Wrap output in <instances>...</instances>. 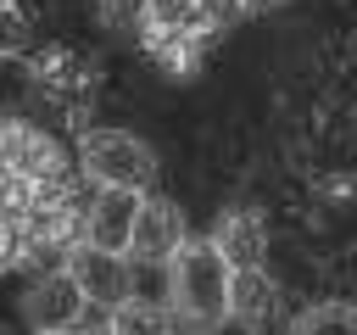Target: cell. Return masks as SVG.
Masks as SVG:
<instances>
[{
  "label": "cell",
  "mask_w": 357,
  "mask_h": 335,
  "mask_svg": "<svg viewBox=\"0 0 357 335\" xmlns=\"http://www.w3.org/2000/svg\"><path fill=\"white\" fill-rule=\"evenodd\" d=\"M223 296H229V262L212 240H178V251L167 257V302H173V324H223Z\"/></svg>",
  "instance_id": "6da1fadb"
},
{
  "label": "cell",
  "mask_w": 357,
  "mask_h": 335,
  "mask_svg": "<svg viewBox=\"0 0 357 335\" xmlns=\"http://www.w3.org/2000/svg\"><path fill=\"white\" fill-rule=\"evenodd\" d=\"M78 168L95 184H128V190H151L162 173L156 151L128 128H78Z\"/></svg>",
  "instance_id": "7a4b0ae2"
},
{
  "label": "cell",
  "mask_w": 357,
  "mask_h": 335,
  "mask_svg": "<svg viewBox=\"0 0 357 335\" xmlns=\"http://www.w3.org/2000/svg\"><path fill=\"white\" fill-rule=\"evenodd\" d=\"M0 184L56 190V184H73V168H67L61 145H56L45 128L11 117V123H0Z\"/></svg>",
  "instance_id": "3957f363"
},
{
  "label": "cell",
  "mask_w": 357,
  "mask_h": 335,
  "mask_svg": "<svg viewBox=\"0 0 357 335\" xmlns=\"http://www.w3.org/2000/svg\"><path fill=\"white\" fill-rule=\"evenodd\" d=\"M84 290H78V279L67 274V268H45L33 285H28V296H22V324L28 329H78L84 324Z\"/></svg>",
  "instance_id": "277c9868"
},
{
  "label": "cell",
  "mask_w": 357,
  "mask_h": 335,
  "mask_svg": "<svg viewBox=\"0 0 357 335\" xmlns=\"http://www.w3.org/2000/svg\"><path fill=\"white\" fill-rule=\"evenodd\" d=\"M61 268L78 279V290H84V302H89V307H112V302H123V296H128V257H123V251H106V246L78 240V246L67 251V262H61Z\"/></svg>",
  "instance_id": "5b68a950"
},
{
  "label": "cell",
  "mask_w": 357,
  "mask_h": 335,
  "mask_svg": "<svg viewBox=\"0 0 357 335\" xmlns=\"http://www.w3.org/2000/svg\"><path fill=\"white\" fill-rule=\"evenodd\" d=\"M178 240H184V212L173 201H162V195H151V201L139 195L134 229H128V246L123 251H134V262H167L178 251Z\"/></svg>",
  "instance_id": "8992f818"
},
{
  "label": "cell",
  "mask_w": 357,
  "mask_h": 335,
  "mask_svg": "<svg viewBox=\"0 0 357 335\" xmlns=\"http://www.w3.org/2000/svg\"><path fill=\"white\" fill-rule=\"evenodd\" d=\"M145 190H128V184H100L84 207V240L89 246H106V251H123L128 246V229H134V207H139Z\"/></svg>",
  "instance_id": "52a82bcc"
},
{
  "label": "cell",
  "mask_w": 357,
  "mask_h": 335,
  "mask_svg": "<svg viewBox=\"0 0 357 335\" xmlns=\"http://www.w3.org/2000/svg\"><path fill=\"white\" fill-rule=\"evenodd\" d=\"M39 67V95H50V100H61L67 112H73V123L78 128H89L78 112H84V100L95 95V67L78 56V50H50L45 61H33Z\"/></svg>",
  "instance_id": "ba28073f"
},
{
  "label": "cell",
  "mask_w": 357,
  "mask_h": 335,
  "mask_svg": "<svg viewBox=\"0 0 357 335\" xmlns=\"http://www.w3.org/2000/svg\"><path fill=\"white\" fill-rule=\"evenodd\" d=\"M273 279L257 268V262H245V268H229V296H223V318H234V324H245V329H262L268 318H273Z\"/></svg>",
  "instance_id": "9c48e42d"
},
{
  "label": "cell",
  "mask_w": 357,
  "mask_h": 335,
  "mask_svg": "<svg viewBox=\"0 0 357 335\" xmlns=\"http://www.w3.org/2000/svg\"><path fill=\"white\" fill-rule=\"evenodd\" d=\"M212 246L223 251L229 268H245V262H262V246H268V229L251 207H234L212 223Z\"/></svg>",
  "instance_id": "30bf717a"
},
{
  "label": "cell",
  "mask_w": 357,
  "mask_h": 335,
  "mask_svg": "<svg viewBox=\"0 0 357 335\" xmlns=\"http://www.w3.org/2000/svg\"><path fill=\"white\" fill-rule=\"evenodd\" d=\"M223 28H184V34H162V39H145V50L173 73V78H190L201 61H206V50H212V39H218Z\"/></svg>",
  "instance_id": "8fae6325"
},
{
  "label": "cell",
  "mask_w": 357,
  "mask_h": 335,
  "mask_svg": "<svg viewBox=\"0 0 357 335\" xmlns=\"http://www.w3.org/2000/svg\"><path fill=\"white\" fill-rule=\"evenodd\" d=\"M134 28H139V39H162V34L206 28V17H201V6H195V0H145V6H139V17H134ZM212 28H218V22H212Z\"/></svg>",
  "instance_id": "7c38bea8"
},
{
  "label": "cell",
  "mask_w": 357,
  "mask_h": 335,
  "mask_svg": "<svg viewBox=\"0 0 357 335\" xmlns=\"http://www.w3.org/2000/svg\"><path fill=\"white\" fill-rule=\"evenodd\" d=\"M39 100V67L17 56H0V117H22Z\"/></svg>",
  "instance_id": "4fadbf2b"
},
{
  "label": "cell",
  "mask_w": 357,
  "mask_h": 335,
  "mask_svg": "<svg viewBox=\"0 0 357 335\" xmlns=\"http://www.w3.org/2000/svg\"><path fill=\"white\" fill-rule=\"evenodd\" d=\"M106 324H112V329H167V324H173V313L151 307L145 296H123V302H112V307H106Z\"/></svg>",
  "instance_id": "5bb4252c"
},
{
  "label": "cell",
  "mask_w": 357,
  "mask_h": 335,
  "mask_svg": "<svg viewBox=\"0 0 357 335\" xmlns=\"http://www.w3.org/2000/svg\"><path fill=\"white\" fill-rule=\"evenodd\" d=\"M357 324V313L346 307V302H318V307H307L290 329H351Z\"/></svg>",
  "instance_id": "9a60e30c"
},
{
  "label": "cell",
  "mask_w": 357,
  "mask_h": 335,
  "mask_svg": "<svg viewBox=\"0 0 357 335\" xmlns=\"http://www.w3.org/2000/svg\"><path fill=\"white\" fill-rule=\"evenodd\" d=\"M17 50H28V17L11 0H0V56H17Z\"/></svg>",
  "instance_id": "2e32d148"
},
{
  "label": "cell",
  "mask_w": 357,
  "mask_h": 335,
  "mask_svg": "<svg viewBox=\"0 0 357 335\" xmlns=\"http://www.w3.org/2000/svg\"><path fill=\"white\" fill-rule=\"evenodd\" d=\"M139 6H145V0H100V22H106V28H134Z\"/></svg>",
  "instance_id": "e0dca14e"
},
{
  "label": "cell",
  "mask_w": 357,
  "mask_h": 335,
  "mask_svg": "<svg viewBox=\"0 0 357 335\" xmlns=\"http://www.w3.org/2000/svg\"><path fill=\"white\" fill-rule=\"evenodd\" d=\"M195 6H201V17H206V22H218V28H234V22L245 17V11H240V0H195Z\"/></svg>",
  "instance_id": "ac0fdd59"
},
{
  "label": "cell",
  "mask_w": 357,
  "mask_h": 335,
  "mask_svg": "<svg viewBox=\"0 0 357 335\" xmlns=\"http://www.w3.org/2000/svg\"><path fill=\"white\" fill-rule=\"evenodd\" d=\"M284 0H240V11H279Z\"/></svg>",
  "instance_id": "d6986e66"
}]
</instances>
